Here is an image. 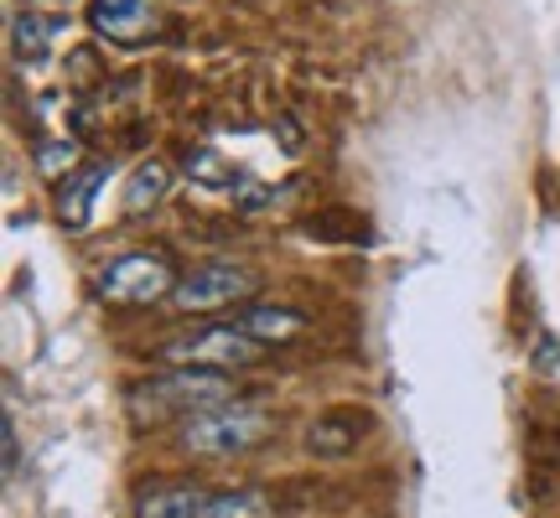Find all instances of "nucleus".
Listing matches in <instances>:
<instances>
[{"instance_id":"nucleus-1","label":"nucleus","mask_w":560,"mask_h":518,"mask_svg":"<svg viewBox=\"0 0 560 518\" xmlns=\"http://www.w3.org/2000/svg\"><path fill=\"white\" fill-rule=\"evenodd\" d=\"M276 436V415L265 404H244L229 399L219 410H202L182 425V451H192L202 461H223V457H244L255 451L260 440Z\"/></svg>"},{"instance_id":"nucleus-2","label":"nucleus","mask_w":560,"mask_h":518,"mask_svg":"<svg viewBox=\"0 0 560 518\" xmlns=\"http://www.w3.org/2000/svg\"><path fill=\"white\" fill-rule=\"evenodd\" d=\"M234 399V379L213 374V368H166L156 379L130 389V410L136 420H166V415H202Z\"/></svg>"},{"instance_id":"nucleus-3","label":"nucleus","mask_w":560,"mask_h":518,"mask_svg":"<svg viewBox=\"0 0 560 518\" xmlns=\"http://www.w3.org/2000/svg\"><path fill=\"white\" fill-rule=\"evenodd\" d=\"M94 291L109 306H151L177 291V270L166 255H120L94 275Z\"/></svg>"},{"instance_id":"nucleus-4","label":"nucleus","mask_w":560,"mask_h":518,"mask_svg":"<svg viewBox=\"0 0 560 518\" xmlns=\"http://www.w3.org/2000/svg\"><path fill=\"white\" fill-rule=\"evenodd\" d=\"M260 342L244 338L240 327L229 321V327H202V332H187V338L166 342L161 348V358L177 363V368H213V374H229V368H249V363H260Z\"/></svg>"},{"instance_id":"nucleus-5","label":"nucleus","mask_w":560,"mask_h":518,"mask_svg":"<svg viewBox=\"0 0 560 518\" xmlns=\"http://www.w3.org/2000/svg\"><path fill=\"white\" fill-rule=\"evenodd\" d=\"M244 296H255V275L240 270V264H198L172 291V301L182 311H223V306H234Z\"/></svg>"},{"instance_id":"nucleus-6","label":"nucleus","mask_w":560,"mask_h":518,"mask_svg":"<svg viewBox=\"0 0 560 518\" xmlns=\"http://www.w3.org/2000/svg\"><path fill=\"white\" fill-rule=\"evenodd\" d=\"M208 487L198 482H156L136 498V518H198L208 508Z\"/></svg>"},{"instance_id":"nucleus-7","label":"nucleus","mask_w":560,"mask_h":518,"mask_svg":"<svg viewBox=\"0 0 560 518\" xmlns=\"http://www.w3.org/2000/svg\"><path fill=\"white\" fill-rule=\"evenodd\" d=\"M369 431V415L359 410H327L322 420H312V431H306V451L312 457H348L359 436Z\"/></svg>"},{"instance_id":"nucleus-8","label":"nucleus","mask_w":560,"mask_h":518,"mask_svg":"<svg viewBox=\"0 0 560 518\" xmlns=\"http://www.w3.org/2000/svg\"><path fill=\"white\" fill-rule=\"evenodd\" d=\"M234 327L244 338H255L260 348H285V342H296L306 332V317L291 311V306H249V311L234 317Z\"/></svg>"},{"instance_id":"nucleus-9","label":"nucleus","mask_w":560,"mask_h":518,"mask_svg":"<svg viewBox=\"0 0 560 518\" xmlns=\"http://www.w3.org/2000/svg\"><path fill=\"white\" fill-rule=\"evenodd\" d=\"M89 26L109 42H136L151 26V0H89Z\"/></svg>"},{"instance_id":"nucleus-10","label":"nucleus","mask_w":560,"mask_h":518,"mask_svg":"<svg viewBox=\"0 0 560 518\" xmlns=\"http://www.w3.org/2000/svg\"><path fill=\"white\" fill-rule=\"evenodd\" d=\"M104 177H109V161H94V166H79L68 181H58V219L68 228H83L89 213H94V198H100Z\"/></svg>"},{"instance_id":"nucleus-11","label":"nucleus","mask_w":560,"mask_h":518,"mask_svg":"<svg viewBox=\"0 0 560 518\" xmlns=\"http://www.w3.org/2000/svg\"><path fill=\"white\" fill-rule=\"evenodd\" d=\"M68 32V21L62 16H42V11H21L16 21H11V52H16L21 62H42L47 52H52V42Z\"/></svg>"},{"instance_id":"nucleus-12","label":"nucleus","mask_w":560,"mask_h":518,"mask_svg":"<svg viewBox=\"0 0 560 518\" xmlns=\"http://www.w3.org/2000/svg\"><path fill=\"white\" fill-rule=\"evenodd\" d=\"M166 187H172V166L166 161H140L130 181H125V213H145V208H156L166 198Z\"/></svg>"},{"instance_id":"nucleus-13","label":"nucleus","mask_w":560,"mask_h":518,"mask_svg":"<svg viewBox=\"0 0 560 518\" xmlns=\"http://www.w3.org/2000/svg\"><path fill=\"white\" fill-rule=\"evenodd\" d=\"M198 518H276V503L260 487H234V493H213Z\"/></svg>"},{"instance_id":"nucleus-14","label":"nucleus","mask_w":560,"mask_h":518,"mask_svg":"<svg viewBox=\"0 0 560 518\" xmlns=\"http://www.w3.org/2000/svg\"><path fill=\"white\" fill-rule=\"evenodd\" d=\"M187 181L192 187H208V192H223V187H240V172H234V161H223L219 151H208V145H198V151H187Z\"/></svg>"},{"instance_id":"nucleus-15","label":"nucleus","mask_w":560,"mask_h":518,"mask_svg":"<svg viewBox=\"0 0 560 518\" xmlns=\"http://www.w3.org/2000/svg\"><path fill=\"white\" fill-rule=\"evenodd\" d=\"M37 172L47 181H68L79 172V140H37Z\"/></svg>"},{"instance_id":"nucleus-16","label":"nucleus","mask_w":560,"mask_h":518,"mask_svg":"<svg viewBox=\"0 0 560 518\" xmlns=\"http://www.w3.org/2000/svg\"><path fill=\"white\" fill-rule=\"evenodd\" d=\"M296 187H260V181H240V213H265L280 198H291Z\"/></svg>"},{"instance_id":"nucleus-17","label":"nucleus","mask_w":560,"mask_h":518,"mask_svg":"<svg viewBox=\"0 0 560 518\" xmlns=\"http://www.w3.org/2000/svg\"><path fill=\"white\" fill-rule=\"evenodd\" d=\"M280 140H285V151H296V145H301V130L291 120H280Z\"/></svg>"},{"instance_id":"nucleus-18","label":"nucleus","mask_w":560,"mask_h":518,"mask_svg":"<svg viewBox=\"0 0 560 518\" xmlns=\"http://www.w3.org/2000/svg\"><path fill=\"white\" fill-rule=\"evenodd\" d=\"M5 467H16V425L5 420Z\"/></svg>"}]
</instances>
